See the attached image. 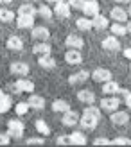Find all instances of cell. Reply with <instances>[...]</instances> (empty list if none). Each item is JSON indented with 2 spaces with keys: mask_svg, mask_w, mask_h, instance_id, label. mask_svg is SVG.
<instances>
[{
  "mask_svg": "<svg viewBox=\"0 0 131 147\" xmlns=\"http://www.w3.org/2000/svg\"><path fill=\"white\" fill-rule=\"evenodd\" d=\"M68 5H70V9L72 11H81L83 9V5H84V0H68V2H67Z\"/></svg>",
  "mask_w": 131,
  "mask_h": 147,
  "instance_id": "obj_37",
  "label": "cell"
},
{
  "mask_svg": "<svg viewBox=\"0 0 131 147\" xmlns=\"http://www.w3.org/2000/svg\"><path fill=\"white\" fill-rule=\"evenodd\" d=\"M129 70H131V63H129Z\"/></svg>",
  "mask_w": 131,
  "mask_h": 147,
  "instance_id": "obj_50",
  "label": "cell"
},
{
  "mask_svg": "<svg viewBox=\"0 0 131 147\" xmlns=\"http://www.w3.org/2000/svg\"><path fill=\"white\" fill-rule=\"evenodd\" d=\"M50 52H52V47L49 45V41H38V43H34V47H32V54H36V56L50 54Z\"/></svg>",
  "mask_w": 131,
  "mask_h": 147,
  "instance_id": "obj_24",
  "label": "cell"
},
{
  "mask_svg": "<svg viewBox=\"0 0 131 147\" xmlns=\"http://www.w3.org/2000/svg\"><path fill=\"white\" fill-rule=\"evenodd\" d=\"M27 111H29V104H27V102H18V104L14 106V113H16L18 117L25 115Z\"/></svg>",
  "mask_w": 131,
  "mask_h": 147,
  "instance_id": "obj_34",
  "label": "cell"
},
{
  "mask_svg": "<svg viewBox=\"0 0 131 147\" xmlns=\"http://www.w3.org/2000/svg\"><path fill=\"white\" fill-rule=\"evenodd\" d=\"M14 20V13L11 9H0V24H11Z\"/></svg>",
  "mask_w": 131,
  "mask_h": 147,
  "instance_id": "obj_33",
  "label": "cell"
},
{
  "mask_svg": "<svg viewBox=\"0 0 131 147\" xmlns=\"http://www.w3.org/2000/svg\"><path fill=\"white\" fill-rule=\"evenodd\" d=\"M92 27L95 29V31H106V29L110 27V20L99 13L95 16H92Z\"/></svg>",
  "mask_w": 131,
  "mask_h": 147,
  "instance_id": "obj_16",
  "label": "cell"
},
{
  "mask_svg": "<svg viewBox=\"0 0 131 147\" xmlns=\"http://www.w3.org/2000/svg\"><path fill=\"white\" fill-rule=\"evenodd\" d=\"M34 83L32 81H29V79H25V77H20L16 83H14V86H13V92L14 93H32L34 92Z\"/></svg>",
  "mask_w": 131,
  "mask_h": 147,
  "instance_id": "obj_3",
  "label": "cell"
},
{
  "mask_svg": "<svg viewBox=\"0 0 131 147\" xmlns=\"http://www.w3.org/2000/svg\"><path fill=\"white\" fill-rule=\"evenodd\" d=\"M57 145H70V135H59L56 138Z\"/></svg>",
  "mask_w": 131,
  "mask_h": 147,
  "instance_id": "obj_40",
  "label": "cell"
},
{
  "mask_svg": "<svg viewBox=\"0 0 131 147\" xmlns=\"http://www.w3.org/2000/svg\"><path fill=\"white\" fill-rule=\"evenodd\" d=\"M122 54H124V57H126V59H129V61H131V47L124 49V52H122Z\"/></svg>",
  "mask_w": 131,
  "mask_h": 147,
  "instance_id": "obj_43",
  "label": "cell"
},
{
  "mask_svg": "<svg viewBox=\"0 0 131 147\" xmlns=\"http://www.w3.org/2000/svg\"><path fill=\"white\" fill-rule=\"evenodd\" d=\"M101 90H103L104 95H119L120 93V84L117 83V81H106V83H103V86H101Z\"/></svg>",
  "mask_w": 131,
  "mask_h": 147,
  "instance_id": "obj_13",
  "label": "cell"
},
{
  "mask_svg": "<svg viewBox=\"0 0 131 147\" xmlns=\"http://www.w3.org/2000/svg\"><path fill=\"white\" fill-rule=\"evenodd\" d=\"M97 124H99V117L83 113L81 117H79V124H77V126H81V129H84V131H93L97 127Z\"/></svg>",
  "mask_w": 131,
  "mask_h": 147,
  "instance_id": "obj_2",
  "label": "cell"
},
{
  "mask_svg": "<svg viewBox=\"0 0 131 147\" xmlns=\"http://www.w3.org/2000/svg\"><path fill=\"white\" fill-rule=\"evenodd\" d=\"M18 14H31V16H36L38 14V7H34L32 2H24L18 9H16Z\"/></svg>",
  "mask_w": 131,
  "mask_h": 147,
  "instance_id": "obj_25",
  "label": "cell"
},
{
  "mask_svg": "<svg viewBox=\"0 0 131 147\" xmlns=\"http://www.w3.org/2000/svg\"><path fill=\"white\" fill-rule=\"evenodd\" d=\"M110 122L113 126H126L129 122V113L122 111V109H115V111L110 113Z\"/></svg>",
  "mask_w": 131,
  "mask_h": 147,
  "instance_id": "obj_4",
  "label": "cell"
},
{
  "mask_svg": "<svg viewBox=\"0 0 131 147\" xmlns=\"http://www.w3.org/2000/svg\"><path fill=\"white\" fill-rule=\"evenodd\" d=\"M38 65L45 70H52L56 67V59L50 54H43V56H38Z\"/></svg>",
  "mask_w": 131,
  "mask_h": 147,
  "instance_id": "obj_23",
  "label": "cell"
},
{
  "mask_svg": "<svg viewBox=\"0 0 131 147\" xmlns=\"http://www.w3.org/2000/svg\"><path fill=\"white\" fill-rule=\"evenodd\" d=\"M29 65L24 63V61H14L11 63V67H9V72L13 74V76H16V77H25L27 74H29Z\"/></svg>",
  "mask_w": 131,
  "mask_h": 147,
  "instance_id": "obj_11",
  "label": "cell"
},
{
  "mask_svg": "<svg viewBox=\"0 0 131 147\" xmlns=\"http://www.w3.org/2000/svg\"><path fill=\"white\" fill-rule=\"evenodd\" d=\"M31 38L36 41H49L50 40V31L43 25H34L31 29Z\"/></svg>",
  "mask_w": 131,
  "mask_h": 147,
  "instance_id": "obj_6",
  "label": "cell"
},
{
  "mask_svg": "<svg viewBox=\"0 0 131 147\" xmlns=\"http://www.w3.org/2000/svg\"><path fill=\"white\" fill-rule=\"evenodd\" d=\"M34 127H36V131H38L40 135H43V136L50 135V127H49V124H47L45 120H41V119L34 122Z\"/></svg>",
  "mask_w": 131,
  "mask_h": 147,
  "instance_id": "obj_32",
  "label": "cell"
},
{
  "mask_svg": "<svg viewBox=\"0 0 131 147\" xmlns=\"http://www.w3.org/2000/svg\"><path fill=\"white\" fill-rule=\"evenodd\" d=\"M110 18L113 22H120V24H126L128 22V11L122 9L120 5H115L113 9H110Z\"/></svg>",
  "mask_w": 131,
  "mask_h": 147,
  "instance_id": "obj_14",
  "label": "cell"
},
{
  "mask_svg": "<svg viewBox=\"0 0 131 147\" xmlns=\"http://www.w3.org/2000/svg\"><path fill=\"white\" fill-rule=\"evenodd\" d=\"M120 95L124 97V104L131 109V92H129V90H126V88H120Z\"/></svg>",
  "mask_w": 131,
  "mask_h": 147,
  "instance_id": "obj_39",
  "label": "cell"
},
{
  "mask_svg": "<svg viewBox=\"0 0 131 147\" xmlns=\"http://www.w3.org/2000/svg\"><path fill=\"white\" fill-rule=\"evenodd\" d=\"M90 77L95 81V83H99V84H103V83H106V81H110V79H113V76H111V72L108 70V68H95L92 74H90Z\"/></svg>",
  "mask_w": 131,
  "mask_h": 147,
  "instance_id": "obj_10",
  "label": "cell"
},
{
  "mask_svg": "<svg viewBox=\"0 0 131 147\" xmlns=\"http://www.w3.org/2000/svg\"><path fill=\"white\" fill-rule=\"evenodd\" d=\"M13 0H0V4H11Z\"/></svg>",
  "mask_w": 131,
  "mask_h": 147,
  "instance_id": "obj_46",
  "label": "cell"
},
{
  "mask_svg": "<svg viewBox=\"0 0 131 147\" xmlns=\"http://www.w3.org/2000/svg\"><path fill=\"white\" fill-rule=\"evenodd\" d=\"M93 144L95 145H111V140H108V138H104V136H99V138L93 140Z\"/></svg>",
  "mask_w": 131,
  "mask_h": 147,
  "instance_id": "obj_41",
  "label": "cell"
},
{
  "mask_svg": "<svg viewBox=\"0 0 131 147\" xmlns=\"http://www.w3.org/2000/svg\"><path fill=\"white\" fill-rule=\"evenodd\" d=\"M49 4H57V2H61V0H47Z\"/></svg>",
  "mask_w": 131,
  "mask_h": 147,
  "instance_id": "obj_47",
  "label": "cell"
},
{
  "mask_svg": "<svg viewBox=\"0 0 131 147\" xmlns=\"http://www.w3.org/2000/svg\"><path fill=\"white\" fill-rule=\"evenodd\" d=\"M65 45H67V49H79L81 50L84 47V40L77 34H68L65 38Z\"/></svg>",
  "mask_w": 131,
  "mask_h": 147,
  "instance_id": "obj_17",
  "label": "cell"
},
{
  "mask_svg": "<svg viewBox=\"0 0 131 147\" xmlns=\"http://www.w3.org/2000/svg\"><path fill=\"white\" fill-rule=\"evenodd\" d=\"M81 11L84 13V16H88V18L95 16V14H99V2L97 0H84V5H83Z\"/></svg>",
  "mask_w": 131,
  "mask_h": 147,
  "instance_id": "obj_15",
  "label": "cell"
},
{
  "mask_svg": "<svg viewBox=\"0 0 131 147\" xmlns=\"http://www.w3.org/2000/svg\"><path fill=\"white\" fill-rule=\"evenodd\" d=\"M115 4H128V2H131V0H113Z\"/></svg>",
  "mask_w": 131,
  "mask_h": 147,
  "instance_id": "obj_44",
  "label": "cell"
},
{
  "mask_svg": "<svg viewBox=\"0 0 131 147\" xmlns=\"http://www.w3.org/2000/svg\"><path fill=\"white\" fill-rule=\"evenodd\" d=\"M5 47L9 50H14V52H20V50H24V40L20 38V36H9L5 41Z\"/></svg>",
  "mask_w": 131,
  "mask_h": 147,
  "instance_id": "obj_20",
  "label": "cell"
},
{
  "mask_svg": "<svg viewBox=\"0 0 131 147\" xmlns=\"http://www.w3.org/2000/svg\"><path fill=\"white\" fill-rule=\"evenodd\" d=\"M24 2H32L34 4V2H40V0H24Z\"/></svg>",
  "mask_w": 131,
  "mask_h": 147,
  "instance_id": "obj_48",
  "label": "cell"
},
{
  "mask_svg": "<svg viewBox=\"0 0 131 147\" xmlns=\"http://www.w3.org/2000/svg\"><path fill=\"white\" fill-rule=\"evenodd\" d=\"M101 47H103L104 50H108V52H119L120 50V41H119V36H108V38H104L103 41H101Z\"/></svg>",
  "mask_w": 131,
  "mask_h": 147,
  "instance_id": "obj_7",
  "label": "cell"
},
{
  "mask_svg": "<svg viewBox=\"0 0 131 147\" xmlns=\"http://www.w3.org/2000/svg\"><path fill=\"white\" fill-rule=\"evenodd\" d=\"M61 124L63 126H67V127H74V126H77L79 124V113L77 111H74V109H67V111L63 113V117H61Z\"/></svg>",
  "mask_w": 131,
  "mask_h": 147,
  "instance_id": "obj_9",
  "label": "cell"
},
{
  "mask_svg": "<svg viewBox=\"0 0 131 147\" xmlns=\"http://www.w3.org/2000/svg\"><path fill=\"white\" fill-rule=\"evenodd\" d=\"M111 145H131V138L128 136H117L111 140Z\"/></svg>",
  "mask_w": 131,
  "mask_h": 147,
  "instance_id": "obj_36",
  "label": "cell"
},
{
  "mask_svg": "<svg viewBox=\"0 0 131 147\" xmlns=\"http://www.w3.org/2000/svg\"><path fill=\"white\" fill-rule=\"evenodd\" d=\"M38 16H41L43 20H50V18L54 16V9L49 4H41L38 7Z\"/></svg>",
  "mask_w": 131,
  "mask_h": 147,
  "instance_id": "obj_28",
  "label": "cell"
},
{
  "mask_svg": "<svg viewBox=\"0 0 131 147\" xmlns=\"http://www.w3.org/2000/svg\"><path fill=\"white\" fill-rule=\"evenodd\" d=\"M11 108H13L11 97H9V95H5V93H0V113H7Z\"/></svg>",
  "mask_w": 131,
  "mask_h": 147,
  "instance_id": "obj_29",
  "label": "cell"
},
{
  "mask_svg": "<svg viewBox=\"0 0 131 147\" xmlns=\"http://www.w3.org/2000/svg\"><path fill=\"white\" fill-rule=\"evenodd\" d=\"M16 25L20 29H32L34 27V16H31V14H18Z\"/></svg>",
  "mask_w": 131,
  "mask_h": 147,
  "instance_id": "obj_21",
  "label": "cell"
},
{
  "mask_svg": "<svg viewBox=\"0 0 131 147\" xmlns=\"http://www.w3.org/2000/svg\"><path fill=\"white\" fill-rule=\"evenodd\" d=\"M11 144V136L7 133H0V145H9Z\"/></svg>",
  "mask_w": 131,
  "mask_h": 147,
  "instance_id": "obj_42",
  "label": "cell"
},
{
  "mask_svg": "<svg viewBox=\"0 0 131 147\" xmlns=\"http://www.w3.org/2000/svg\"><path fill=\"white\" fill-rule=\"evenodd\" d=\"M126 31L131 34V22H129V24H126Z\"/></svg>",
  "mask_w": 131,
  "mask_h": 147,
  "instance_id": "obj_45",
  "label": "cell"
},
{
  "mask_svg": "<svg viewBox=\"0 0 131 147\" xmlns=\"http://www.w3.org/2000/svg\"><path fill=\"white\" fill-rule=\"evenodd\" d=\"M88 77H90L88 70H77V72H74L68 77V83L72 86H76V84H81V83H84V81H88Z\"/></svg>",
  "mask_w": 131,
  "mask_h": 147,
  "instance_id": "obj_18",
  "label": "cell"
},
{
  "mask_svg": "<svg viewBox=\"0 0 131 147\" xmlns=\"http://www.w3.org/2000/svg\"><path fill=\"white\" fill-rule=\"evenodd\" d=\"M120 106V99L117 97V95H108V97L101 99V108L104 109V111H115V109H119Z\"/></svg>",
  "mask_w": 131,
  "mask_h": 147,
  "instance_id": "obj_5",
  "label": "cell"
},
{
  "mask_svg": "<svg viewBox=\"0 0 131 147\" xmlns=\"http://www.w3.org/2000/svg\"><path fill=\"white\" fill-rule=\"evenodd\" d=\"M70 14H72V9H70V5L65 2V0L54 4V16H57V18H68Z\"/></svg>",
  "mask_w": 131,
  "mask_h": 147,
  "instance_id": "obj_12",
  "label": "cell"
},
{
  "mask_svg": "<svg viewBox=\"0 0 131 147\" xmlns=\"http://www.w3.org/2000/svg\"><path fill=\"white\" fill-rule=\"evenodd\" d=\"M70 145H86V135L83 131H74V133H70Z\"/></svg>",
  "mask_w": 131,
  "mask_h": 147,
  "instance_id": "obj_26",
  "label": "cell"
},
{
  "mask_svg": "<svg viewBox=\"0 0 131 147\" xmlns=\"http://www.w3.org/2000/svg\"><path fill=\"white\" fill-rule=\"evenodd\" d=\"M24 131H25V124L18 120V119H11L7 122V131L5 133L9 135L11 138H22L24 136Z\"/></svg>",
  "mask_w": 131,
  "mask_h": 147,
  "instance_id": "obj_1",
  "label": "cell"
},
{
  "mask_svg": "<svg viewBox=\"0 0 131 147\" xmlns=\"http://www.w3.org/2000/svg\"><path fill=\"white\" fill-rule=\"evenodd\" d=\"M83 113H88V115H95V117H99V119H101V108L93 106V104H86V108H84V111H83Z\"/></svg>",
  "mask_w": 131,
  "mask_h": 147,
  "instance_id": "obj_35",
  "label": "cell"
},
{
  "mask_svg": "<svg viewBox=\"0 0 131 147\" xmlns=\"http://www.w3.org/2000/svg\"><path fill=\"white\" fill-rule=\"evenodd\" d=\"M76 27L79 29V31H92V18L88 16H81V18H77L76 20Z\"/></svg>",
  "mask_w": 131,
  "mask_h": 147,
  "instance_id": "obj_30",
  "label": "cell"
},
{
  "mask_svg": "<svg viewBox=\"0 0 131 147\" xmlns=\"http://www.w3.org/2000/svg\"><path fill=\"white\" fill-rule=\"evenodd\" d=\"M67 109H70V104L65 99H56L52 102V111H56V113H65Z\"/></svg>",
  "mask_w": 131,
  "mask_h": 147,
  "instance_id": "obj_31",
  "label": "cell"
},
{
  "mask_svg": "<svg viewBox=\"0 0 131 147\" xmlns=\"http://www.w3.org/2000/svg\"><path fill=\"white\" fill-rule=\"evenodd\" d=\"M27 145H43L45 144V138H41V136H31V138H27L25 140Z\"/></svg>",
  "mask_w": 131,
  "mask_h": 147,
  "instance_id": "obj_38",
  "label": "cell"
},
{
  "mask_svg": "<svg viewBox=\"0 0 131 147\" xmlns=\"http://www.w3.org/2000/svg\"><path fill=\"white\" fill-rule=\"evenodd\" d=\"M65 61L72 67H77V65L83 63V54L79 49H68L67 52H65Z\"/></svg>",
  "mask_w": 131,
  "mask_h": 147,
  "instance_id": "obj_8",
  "label": "cell"
},
{
  "mask_svg": "<svg viewBox=\"0 0 131 147\" xmlns=\"http://www.w3.org/2000/svg\"><path fill=\"white\" fill-rule=\"evenodd\" d=\"M0 93H2V90H0Z\"/></svg>",
  "mask_w": 131,
  "mask_h": 147,
  "instance_id": "obj_51",
  "label": "cell"
},
{
  "mask_svg": "<svg viewBox=\"0 0 131 147\" xmlns=\"http://www.w3.org/2000/svg\"><path fill=\"white\" fill-rule=\"evenodd\" d=\"M128 16H131V5H129V11H128Z\"/></svg>",
  "mask_w": 131,
  "mask_h": 147,
  "instance_id": "obj_49",
  "label": "cell"
},
{
  "mask_svg": "<svg viewBox=\"0 0 131 147\" xmlns=\"http://www.w3.org/2000/svg\"><path fill=\"white\" fill-rule=\"evenodd\" d=\"M27 104L31 109H36V111H40V109L45 108V99L41 97V95H34V92L29 95V100H27Z\"/></svg>",
  "mask_w": 131,
  "mask_h": 147,
  "instance_id": "obj_19",
  "label": "cell"
},
{
  "mask_svg": "<svg viewBox=\"0 0 131 147\" xmlns=\"http://www.w3.org/2000/svg\"><path fill=\"white\" fill-rule=\"evenodd\" d=\"M111 31V34L113 36H126L128 34V31H126V25L124 24H120V22H113V24H110V27H108Z\"/></svg>",
  "mask_w": 131,
  "mask_h": 147,
  "instance_id": "obj_27",
  "label": "cell"
},
{
  "mask_svg": "<svg viewBox=\"0 0 131 147\" xmlns=\"http://www.w3.org/2000/svg\"><path fill=\"white\" fill-rule=\"evenodd\" d=\"M77 100L83 102V104H95L97 97H95V93H93L92 90H81L77 93Z\"/></svg>",
  "mask_w": 131,
  "mask_h": 147,
  "instance_id": "obj_22",
  "label": "cell"
}]
</instances>
